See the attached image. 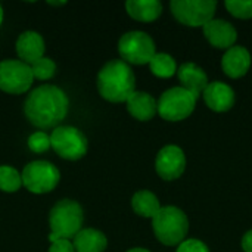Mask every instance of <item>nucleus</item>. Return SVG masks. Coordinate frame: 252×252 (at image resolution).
<instances>
[{"instance_id":"obj_1","label":"nucleus","mask_w":252,"mask_h":252,"mask_svg":"<svg viewBox=\"0 0 252 252\" xmlns=\"http://www.w3.org/2000/svg\"><path fill=\"white\" fill-rule=\"evenodd\" d=\"M69 108L68 96L53 84H43L30 92L24 103L28 121L38 128H56L65 120Z\"/></svg>"},{"instance_id":"obj_2","label":"nucleus","mask_w":252,"mask_h":252,"mask_svg":"<svg viewBox=\"0 0 252 252\" xmlns=\"http://www.w3.org/2000/svg\"><path fill=\"white\" fill-rule=\"evenodd\" d=\"M136 77L127 62L123 59L109 61L97 74V90L109 102L121 103L134 93Z\"/></svg>"},{"instance_id":"obj_3","label":"nucleus","mask_w":252,"mask_h":252,"mask_svg":"<svg viewBox=\"0 0 252 252\" xmlns=\"http://www.w3.org/2000/svg\"><path fill=\"white\" fill-rule=\"evenodd\" d=\"M84 221V213L78 202L72 199H62L53 205L49 214L50 236L49 241L55 239H74L81 230Z\"/></svg>"},{"instance_id":"obj_4","label":"nucleus","mask_w":252,"mask_h":252,"mask_svg":"<svg viewBox=\"0 0 252 252\" xmlns=\"http://www.w3.org/2000/svg\"><path fill=\"white\" fill-rule=\"evenodd\" d=\"M152 229L161 244L167 247H179L188 236L189 220L177 207H161L152 219Z\"/></svg>"},{"instance_id":"obj_5","label":"nucleus","mask_w":252,"mask_h":252,"mask_svg":"<svg viewBox=\"0 0 252 252\" xmlns=\"http://www.w3.org/2000/svg\"><path fill=\"white\" fill-rule=\"evenodd\" d=\"M87 137L71 126H59L50 134V148L63 159L77 161L87 154Z\"/></svg>"},{"instance_id":"obj_6","label":"nucleus","mask_w":252,"mask_h":252,"mask_svg":"<svg viewBox=\"0 0 252 252\" xmlns=\"http://www.w3.org/2000/svg\"><path fill=\"white\" fill-rule=\"evenodd\" d=\"M118 52L124 62L134 65L149 63L157 53L154 38L143 31H128L123 34L118 41Z\"/></svg>"},{"instance_id":"obj_7","label":"nucleus","mask_w":252,"mask_h":252,"mask_svg":"<svg viewBox=\"0 0 252 252\" xmlns=\"http://www.w3.org/2000/svg\"><path fill=\"white\" fill-rule=\"evenodd\" d=\"M22 185L31 193H47L52 192L61 180V173L56 165L47 161H32L27 164L21 173Z\"/></svg>"},{"instance_id":"obj_8","label":"nucleus","mask_w":252,"mask_h":252,"mask_svg":"<svg viewBox=\"0 0 252 252\" xmlns=\"http://www.w3.org/2000/svg\"><path fill=\"white\" fill-rule=\"evenodd\" d=\"M158 103V114L165 121H182L188 118L196 105V99L183 87H171L165 90Z\"/></svg>"},{"instance_id":"obj_9","label":"nucleus","mask_w":252,"mask_h":252,"mask_svg":"<svg viewBox=\"0 0 252 252\" xmlns=\"http://www.w3.org/2000/svg\"><path fill=\"white\" fill-rule=\"evenodd\" d=\"M170 7L180 24L188 27H204L214 19L217 3L213 0H173Z\"/></svg>"},{"instance_id":"obj_10","label":"nucleus","mask_w":252,"mask_h":252,"mask_svg":"<svg viewBox=\"0 0 252 252\" xmlns=\"http://www.w3.org/2000/svg\"><path fill=\"white\" fill-rule=\"evenodd\" d=\"M34 77L28 63L19 59L0 62V90L10 94H22L32 86Z\"/></svg>"},{"instance_id":"obj_11","label":"nucleus","mask_w":252,"mask_h":252,"mask_svg":"<svg viewBox=\"0 0 252 252\" xmlns=\"http://www.w3.org/2000/svg\"><path fill=\"white\" fill-rule=\"evenodd\" d=\"M155 170H157L158 176L164 180L179 179L186 170L185 152L176 145L164 146L157 155Z\"/></svg>"},{"instance_id":"obj_12","label":"nucleus","mask_w":252,"mask_h":252,"mask_svg":"<svg viewBox=\"0 0 252 252\" xmlns=\"http://www.w3.org/2000/svg\"><path fill=\"white\" fill-rule=\"evenodd\" d=\"M205 38L217 49H230L238 38L236 28L224 19H211L202 27Z\"/></svg>"},{"instance_id":"obj_13","label":"nucleus","mask_w":252,"mask_h":252,"mask_svg":"<svg viewBox=\"0 0 252 252\" xmlns=\"http://www.w3.org/2000/svg\"><path fill=\"white\" fill-rule=\"evenodd\" d=\"M202 97L207 106L216 112H226L235 105V92L229 84L223 81L208 83L207 89L202 93Z\"/></svg>"},{"instance_id":"obj_14","label":"nucleus","mask_w":252,"mask_h":252,"mask_svg":"<svg viewBox=\"0 0 252 252\" xmlns=\"http://www.w3.org/2000/svg\"><path fill=\"white\" fill-rule=\"evenodd\" d=\"M223 71L230 78L244 77L251 66V55L244 46H233L226 50L221 59Z\"/></svg>"},{"instance_id":"obj_15","label":"nucleus","mask_w":252,"mask_h":252,"mask_svg":"<svg viewBox=\"0 0 252 252\" xmlns=\"http://www.w3.org/2000/svg\"><path fill=\"white\" fill-rule=\"evenodd\" d=\"M44 40L35 31H24L16 40V53L19 61L31 65L44 56Z\"/></svg>"},{"instance_id":"obj_16","label":"nucleus","mask_w":252,"mask_h":252,"mask_svg":"<svg viewBox=\"0 0 252 252\" xmlns=\"http://www.w3.org/2000/svg\"><path fill=\"white\" fill-rule=\"evenodd\" d=\"M177 75L180 83L183 84L182 87L186 89L190 94H193L195 99H198L208 86V77L205 71L193 62L183 63L177 69Z\"/></svg>"},{"instance_id":"obj_17","label":"nucleus","mask_w":252,"mask_h":252,"mask_svg":"<svg viewBox=\"0 0 252 252\" xmlns=\"http://www.w3.org/2000/svg\"><path fill=\"white\" fill-rule=\"evenodd\" d=\"M127 111L130 115L139 121H149L158 112V103L146 92H136L127 99Z\"/></svg>"},{"instance_id":"obj_18","label":"nucleus","mask_w":252,"mask_h":252,"mask_svg":"<svg viewBox=\"0 0 252 252\" xmlns=\"http://www.w3.org/2000/svg\"><path fill=\"white\" fill-rule=\"evenodd\" d=\"M75 252H105L108 247L106 236L96 229H81L74 236Z\"/></svg>"},{"instance_id":"obj_19","label":"nucleus","mask_w":252,"mask_h":252,"mask_svg":"<svg viewBox=\"0 0 252 252\" xmlns=\"http://www.w3.org/2000/svg\"><path fill=\"white\" fill-rule=\"evenodd\" d=\"M127 13L142 22H152L162 13V4L158 0H128L126 1Z\"/></svg>"},{"instance_id":"obj_20","label":"nucleus","mask_w":252,"mask_h":252,"mask_svg":"<svg viewBox=\"0 0 252 252\" xmlns=\"http://www.w3.org/2000/svg\"><path fill=\"white\" fill-rule=\"evenodd\" d=\"M131 208L140 217L154 219L161 210V205L155 193L151 190H139L131 198Z\"/></svg>"},{"instance_id":"obj_21","label":"nucleus","mask_w":252,"mask_h":252,"mask_svg":"<svg viewBox=\"0 0 252 252\" xmlns=\"http://www.w3.org/2000/svg\"><path fill=\"white\" fill-rule=\"evenodd\" d=\"M149 68L152 74L159 78H170L177 72L176 61L168 53H155L149 62Z\"/></svg>"},{"instance_id":"obj_22","label":"nucleus","mask_w":252,"mask_h":252,"mask_svg":"<svg viewBox=\"0 0 252 252\" xmlns=\"http://www.w3.org/2000/svg\"><path fill=\"white\" fill-rule=\"evenodd\" d=\"M22 186L21 174L10 165H0V190L13 193Z\"/></svg>"},{"instance_id":"obj_23","label":"nucleus","mask_w":252,"mask_h":252,"mask_svg":"<svg viewBox=\"0 0 252 252\" xmlns=\"http://www.w3.org/2000/svg\"><path fill=\"white\" fill-rule=\"evenodd\" d=\"M30 68H31L32 77L37 80H41V81L50 80L56 72V63L50 58H46V56L37 59L34 63L30 65Z\"/></svg>"},{"instance_id":"obj_24","label":"nucleus","mask_w":252,"mask_h":252,"mask_svg":"<svg viewBox=\"0 0 252 252\" xmlns=\"http://www.w3.org/2000/svg\"><path fill=\"white\" fill-rule=\"evenodd\" d=\"M226 9L239 19L252 18V0H227Z\"/></svg>"},{"instance_id":"obj_25","label":"nucleus","mask_w":252,"mask_h":252,"mask_svg":"<svg viewBox=\"0 0 252 252\" xmlns=\"http://www.w3.org/2000/svg\"><path fill=\"white\" fill-rule=\"evenodd\" d=\"M28 148L35 154H43L50 148V136L44 131H35L28 137Z\"/></svg>"},{"instance_id":"obj_26","label":"nucleus","mask_w":252,"mask_h":252,"mask_svg":"<svg viewBox=\"0 0 252 252\" xmlns=\"http://www.w3.org/2000/svg\"><path fill=\"white\" fill-rule=\"evenodd\" d=\"M176 252H210L208 247L198 239H185Z\"/></svg>"},{"instance_id":"obj_27","label":"nucleus","mask_w":252,"mask_h":252,"mask_svg":"<svg viewBox=\"0 0 252 252\" xmlns=\"http://www.w3.org/2000/svg\"><path fill=\"white\" fill-rule=\"evenodd\" d=\"M49 252H75V250L69 239H55L50 242Z\"/></svg>"},{"instance_id":"obj_28","label":"nucleus","mask_w":252,"mask_h":252,"mask_svg":"<svg viewBox=\"0 0 252 252\" xmlns=\"http://www.w3.org/2000/svg\"><path fill=\"white\" fill-rule=\"evenodd\" d=\"M242 250L244 252H252V230L247 232L242 238Z\"/></svg>"},{"instance_id":"obj_29","label":"nucleus","mask_w":252,"mask_h":252,"mask_svg":"<svg viewBox=\"0 0 252 252\" xmlns=\"http://www.w3.org/2000/svg\"><path fill=\"white\" fill-rule=\"evenodd\" d=\"M127 252H151L148 251V250H145V248H133V250H130V251Z\"/></svg>"},{"instance_id":"obj_30","label":"nucleus","mask_w":252,"mask_h":252,"mask_svg":"<svg viewBox=\"0 0 252 252\" xmlns=\"http://www.w3.org/2000/svg\"><path fill=\"white\" fill-rule=\"evenodd\" d=\"M49 4H52V6H62V4H65V1H47Z\"/></svg>"},{"instance_id":"obj_31","label":"nucleus","mask_w":252,"mask_h":252,"mask_svg":"<svg viewBox=\"0 0 252 252\" xmlns=\"http://www.w3.org/2000/svg\"><path fill=\"white\" fill-rule=\"evenodd\" d=\"M1 22H3V7L0 4V25H1Z\"/></svg>"}]
</instances>
